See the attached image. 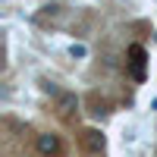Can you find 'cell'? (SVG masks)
Listing matches in <instances>:
<instances>
[{
	"instance_id": "1",
	"label": "cell",
	"mask_w": 157,
	"mask_h": 157,
	"mask_svg": "<svg viewBox=\"0 0 157 157\" xmlns=\"http://www.w3.org/2000/svg\"><path fill=\"white\" fill-rule=\"evenodd\" d=\"M104 145H107V141H104V135L98 132V129H85V132H82V148L88 154H101Z\"/></svg>"
},
{
	"instance_id": "2",
	"label": "cell",
	"mask_w": 157,
	"mask_h": 157,
	"mask_svg": "<svg viewBox=\"0 0 157 157\" xmlns=\"http://www.w3.org/2000/svg\"><path fill=\"white\" fill-rule=\"evenodd\" d=\"M60 151V138L54 132H44V135H38V154H44V157H54Z\"/></svg>"
},
{
	"instance_id": "3",
	"label": "cell",
	"mask_w": 157,
	"mask_h": 157,
	"mask_svg": "<svg viewBox=\"0 0 157 157\" xmlns=\"http://www.w3.org/2000/svg\"><path fill=\"white\" fill-rule=\"evenodd\" d=\"M57 110L66 116V113H72V110H78V98L72 94V91H60L57 94Z\"/></svg>"
},
{
	"instance_id": "4",
	"label": "cell",
	"mask_w": 157,
	"mask_h": 157,
	"mask_svg": "<svg viewBox=\"0 0 157 157\" xmlns=\"http://www.w3.org/2000/svg\"><path fill=\"white\" fill-rule=\"evenodd\" d=\"M69 57L85 60V57H88V47H85V44H69Z\"/></svg>"
}]
</instances>
